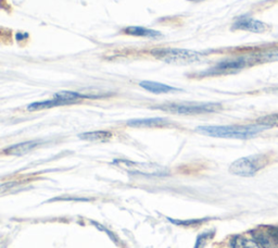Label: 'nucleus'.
<instances>
[{
  "label": "nucleus",
  "mask_w": 278,
  "mask_h": 248,
  "mask_svg": "<svg viewBox=\"0 0 278 248\" xmlns=\"http://www.w3.org/2000/svg\"><path fill=\"white\" fill-rule=\"evenodd\" d=\"M57 106H63V104L60 102V100L57 99H50V100H45V102H37V103H33L31 105L27 106V110L29 111H39V110H44V109H49V108H53Z\"/></svg>",
  "instance_id": "obj_16"
},
{
  "label": "nucleus",
  "mask_w": 278,
  "mask_h": 248,
  "mask_svg": "<svg viewBox=\"0 0 278 248\" xmlns=\"http://www.w3.org/2000/svg\"><path fill=\"white\" fill-rule=\"evenodd\" d=\"M156 109L163 110L165 112L175 115H203L220 111L222 109L221 104L215 103H183V104H166L155 107Z\"/></svg>",
  "instance_id": "obj_3"
},
{
  "label": "nucleus",
  "mask_w": 278,
  "mask_h": 248,
  "mask_svg": "<svg viewBox=\"0 0 278 248\" xmlns=\"http://www.w3.org/2000/svg\"><path fill=\"white\" fill-rule=\"evenodd\" d=\"M257 124L264 125L268 128L273 127V126H278V115L264 117L262 119H260V120H257Z\"/></svg>",
  "instance_id": "obj_17"
},
{
  "label": "nucleus",
  "mask_w": 278,
  "mask_h": 248,
  "mask_svg": "<svg viewBox=\"0 0 278 248\" xmlns=\"http://www.w3.org/2000/svg\"><path fill=\"white\" fill-rule=\"evenodd\" d=\"M213 235H214V231L206 232V233H202L201 235H199L194 248H203V247H205L207 245V243L213 237Z\"/></svg>",
  "instance_id": "obj_18"
},
{
  "label": "nucleus",
  "mask_w": 278,
  "mask_h": 248,
  "mask_svg": "<svg viewBox=\"0 0 278 248\" xmlns=\"http://www.w3.org/2000/svg\"><path fill=\"white\" fill-rule=\"evenodd\" d=\"M267 164L265 155H253L240 158L230 164L229 172L238 177H253L256 172L263 169Z\"/></svg>",
  "instance_id": "obj_4"
},
{
  "label": "nucleus",
  "mask_w": 278,
  "mask_h": 248,
  "mask_svg": "<svg viewBox=\"0 0 278 248\" xmlns=\"http://www.w3.org/2000/svg\"><path fill=\"white\" fill-rule=\"evenodd\" d=\"M89 96L86 95H82L80 93H75V91H69V90H62L59 91V93L54 94L53 98L60 100V102L63 105H69V104H73L77 102V100L84 99V98H88Z\"/></svg>",
  "instance_id": "obj_14"
},
{
  "label": "nucleus",
  "mask_w": 278,
  "mask_h": 248,
  "mask_svg": "<svg viewBox=\"0 0 278 248\" xmlns=\"http://www.w3.org/2000/svg\"><path fill=\"white\" fill-rule=\"evenodd\" d=\"M247 60L245 58H238L233 60H225L217 63L215 67H213L207 74L216 75V74H228V73H234L239 70L244 69L247 66Z\"/></svg>",
  "instance_id": "obj_6"
},
{
  "label": "nucleus",
  "mask_w": 278,
  "mask_h": 248,
  "mask_svg": "<svg viewBox=\"0 0 278 248\" xmlns=\"http://www.w3.org/2000/svg\"><path fill=\"white\" fill-rule=\"evenodd\" d=\"M38 145H39V142H37V141H30V142L15 144L6 148L4 150V154L10 155V156H23L27 152H30L34 148H36Z\"/></svg>",
  "instance_id": "obj_10"
},
{
  "label": "nucleus",
  "mask_w": 278,
  "mask_h": 248,
  "mask_svg": "<svg viewBox=\"0 0 278 248\" xmlns=\"http://www.w3.org/2000/svg\"><path fill=\"white\" fill-rule=\"evenodd\" d=\"M231 248H262L254 240H249L244 236L236 235L230 240Z\"/></svg>",
  "instance_id": "obj_15"
},
{
  "label": "nucleus",
  "mask_w": 278,
  "mask_h": 248,
  "mask_svg": "<svg viewBox=\"0 0 278 248\" xmlns=\"http://www.w3.org/2000/svg\"><path fill=\"white\" fill-rule=\"evenodd\" d=\"M234 30H240L251 33H264L267 31V25L261 21L249 16H240L234 23Z\"/></svg>",
  "instance_id": "obj_7"
},
{
  "label": "nucleus",
  "mask_w": 278,
  "mask_h": 248,
  "mask_svg": "<svg viewBox=\"0 0 278 248\" xmlns=\"http://www.w3.org/2000/svg\"><path fill=\"white\" fill-rule=\"evenodd\" d=\"M266 128L268 127L257 123L255 125H206L197 127V132L220 139L247 140L254 137Z\"/></svg>",
  "instance_id": "obj_1"
},
{
  "label": "nucleus",
  "mask_w": 278,
  "mask_h": 248,
  "mask_svg": "<svg viewBox=\"0 0 278 248\" xmlns=\"http://www.w3.org/2000/svg\"><path fill=\"white\" fill-rule=\"evenodd\" d=\"M268 231H270V233L278 241V228H276V227H270V228H268Z\"/></svg>",
  "instance_id": "obj_19"
},
{
  "label": "nucleus",
  "mask_w": 278,
  "mask_h": 248,
  "mask_svg": "<svg viewBox=\"0 0 278 248\" xmlns=\"http://www.w3.org/2000/svg\"><path fill=\"white\" fill-rule=\"evenodd\" d=\"M150 52L155 59L171 64H191L199 62L202 59L201 53L187 49L160 48L153 49Z\"/></svg>",
  "instance_id": "obj_2"
},
{
  "label": "nucleus",
  "mask_w": 278,
  "mask_h": 248,
  "mask_svg": "<svg viewBox=\"0 0 278 248\" xmlns=\"http://www.w3.org/2000/svg\"><path fill=\"white\" fill-rule=\"evenodd\" d=\"M253 240L262 248H278V241L270 233L268 230H254L251 232Z\"/></svg>",
  "instance_id": "obj_8"
},
{
  "label": "nucleus",
  "mask_w": 278,
  "mask_h": 248,
  "mask_svg": "<svg viewBox=\"0 0 278 248\" xmlns=\"http://www.w3.org/2000/svg\"><path fill=\"white\" fill-rule=\"evenodd\" d=\"M170 124V121L163 118H149V119H135L127 122L128 126L132 127H161Z\"/></svg>",
  "instance_id": "obj_9"
},
{
  "label": "nucleus",
  "mask_w": 278,
  "mask_h": 248,
  "mask_svg": "<svg viewBox=\"0 0 278 248\" xmlns=\"http://www.w3.org/2000/svg\"><path fill=\"white\" fill-rule=\"evenodd\" d=\"M126 35L139 36V37H148V39H159L162 37V34L157 31L146 29L143 26H128L123 31Z\"/></svg>",
  "instance_id": "obj_12"
},
{
  "label": "nucleus",
  "mask_w": 278,
  "mask_h": 248,
  "mask_svg": "<svg viewBox=\"0 0 278 248\" xmlns=\"http://www.w3.org/2000/svg\"><path fill=\"white\" fill-rule=\"evenodd\" d=\"M113 164L126 172L132 174H142L146 177H165L169 174V170L156 163H146V162H135L129 160L116 159Z\"/></svg>",
  "instance_id": "obj_5"
},
{
  "label": "nucleus",
  "mask_w": 278,
  "mask_h": 248,
  "mask_svg": "<svg viewBox=\"0 0 278 248\" xmlns=\"http://www.w3.org/2000/svg\"><path fill=\"white\" fill-rule=\"evenodd\" d=\"M112 136L113 134L109 131H92V132L82 133L78 135L81 140L88 141V142H107Z\"/></svg>",
  "instance_id": "obj_13"
},
{
  "label": "nucleus",
  "mask_w": 278,
  "mask_h": 248,
  "mask_svg": "<svg viewBox=\"0 0 278 248\" xmlns=\"http://www.w3.org/2000/svg\"><path fill=\"white\" fill-rule=\"evenodd\" d=\"M144 89L150 91V93L153 94H168L172 93V91H178V88H175L169 85L162 84V83H157V82H152V81H143L139 83Z\"/></svg>",
  "instance_id": "obj_11"
}]
</instances>
